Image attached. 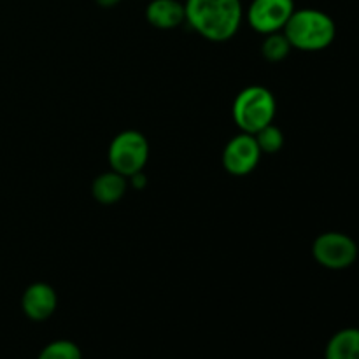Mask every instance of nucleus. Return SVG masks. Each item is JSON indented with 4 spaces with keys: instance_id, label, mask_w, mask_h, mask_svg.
Returning <instances> with one entry per match:
<instances>
[{
    "instance_id": "5",
    "label": "nucleus",
    "mask_w": 359,
    "mask_h": 359,
    "mask_svg": "<svg viewBox=\"0 0 359 359\" xmlns=\"http://www.w3.org/2000/svg\"><path fill=\"white\" fill-rule=\"evenodd\" d=\"M359 249L356 241L342 231H325L316 237L312 256L316 263L328 270H346L356 263Z\"/></svg>"
},
{
    "instance_id": "12",
    "label": "nucleus",
    "mask_w": 359,
    "mask_h": 359,
    "mask_svg": "<svg viewBox=\"0 0 359 359\" xmlns=\"http://www.w3.org/2000/svg\"><path fill=\"white\" fill-rule=\"evenodd\" d=\"M291 44L286 39L284 32H276V34H269L265 37L262 44V53L269 62L277 63L283 62L284 58H287V55L291 53Z\"/></svg>"
},
{
    "instance_id": "16",
    "label": "nucleus",
    "mask_w": 359,
    "mask_h": 359,
    "mask_svg": "<svg viewBox=\"0 0 359 359\" xmlns=\"http://www.w3.org/2000/svg\"><path fill=\"white\" fill-rule=\"evenodd\" d=\"M119 2H121V0H97L98 6L104 7V9H111V7H116Z\"/></svg>"
},
{
    "instance_id": "7",
    "label": "nucleus",
    "mask_w": 359,
    "mask_h": 359,
    "mask_svg": "<svg viewBox=\"0 0 359 359\" xmlns=\"http://www.w3.org/2000/svg\"><path fill=\"white\" fill-rule=\"evenodd\" d=\"M262 154L255 135L242 132L228 140L224 146L223 167L226 168L228 174L242 177V175L251 174L258 167Z\"/></svg>"
},
{
    "instance_id": "11",
    "label": "nucleus",
    "mask_w": 359,
    "mask_h": 359,
    "mask_svg": "<svg viewBox=\"0 0 359 359\" xmlns=\"http://www.w3.org/2000/svg\"><path fill=\"white\" fill-rule=\"evenodd\" d=\"M325 359H359V328H344L328 340Z\"/></svg>"
},
{
    "instance_id": "9",
    "label": "nucleus",
    "mask_w": 359,
    "mask_h": 359,
    "mask_svg": "<svg viewBox=\"0 0 359 359\" xmlns=\"http://www.w3.org/2000/svg\"><path fill=\"white\" fill-rule=\"evenodd\" d=\"M147 23L160 30H172L186 21L184 4L179 0H151L146 7Z\"/></svg>"
},
{
    "instance_id": "2",
    "label": "nucleus",
    "mask_w": 359,
    "mask_h": 359,
    "mask_svg": "<svg viewBox=\"0 0 359 359\" xmlns=\"http://www.w3.org/2000/svg\"><path fill=\"white\" fill-rule=\"evenodd\" d=\"M283 32L291 48L314 53L333 44L337 37V25L325 11L294 9Z\"/></svg>"
},
{
    "instance_id": "13",
    "label": "nucleus",
    "mask_w": 359,
    "mask_h": 359,
    "mask_svg": "<svg viewBox=\"0 0 359 359\" xmlns=\"http://www.w3.org/2000/svg\"><path fill=\"white\" fill-rule=\"evenodd\" d=\"M37 359H83V353L72 340H55L41 351Z\"/></svg>"
},
{
    "instance_id": "1",
    "label": "nucleus",
    "mask_w": 359,
    "mask_h": 359,
    "mask_svg": "<svg viewBox=\"0 0 359 359\" xmlns=\"http://www.w3.org/2000/svg\"><path fill=\"white\" fill-rule=\"evenodd\" d=\"M186 23L210 42H226L242 25L241 0H186Z\"/></svg>"
},
{
    "instance_id": "4",
    "label": "nucleus",
    "mask_w": 359,
    "mask_h": 359,
    "mask_svg": "<svg viewBox=\"0 0 359 359\" xmlns=\"http://www.w3.org/2000/svg\"><path fill=\"white\" fill-rule=\"evenodd\" d=\"M149 160V142L137 130H125L112 139L109 146V163L118 174L130 175L142 172Z\"/></svg>"
},
{
    "instance_id": "6",
    "label": "nucleus",
    "mask_w": 359,
    "mask_h": 359,
    "mask_svg": "<svg viewBox=\"0 0 359 359\" xmlns=\"http://www.w3.org/2000/svg\"><path fill=\"white\" fill-rule=\"evenodd\" d=\"M294 9V0H252L248 21L258 34H276L284 30Z\"/></svg>"
},
{
    "instance_id": "3",
    "label": "nucleus",
    "mask_w": 359,
    "mask_h": 359,
    "mask_svg": "<svg viewBox=\"0 0 359 359\" xmlns=\"http://www.w3.org/2000/svg\"><path fill=\"white\" fill-rule=\"evenodd\" d=\"M233 121L244 133H258L265 126L272 125L277 114V102L272 91L265 86L252 84L244 88L235 97L231 107Z\"/></svg>"
},
{
    "instance_id": "8",
    "label": "nucleus",
    "mask_w": 359,
    "mask_h": 359,
    "mask_svg": "<svg viewBox=\"0 0 359 359\" xmlns=\"http://www.w3.org/2000/svg\"><path fill=\"white\" fill-rule=\"evenodd\" d=\"M58 307V297L55 287L46 283H34L25 290L21 297V309L32 321H46L55 314Z\"/></svg>"
},
{
    "instance_id": "15",
    "label": "nucleus",
    "mask_w": 359,
    "mask_h": 359,
    "mask_svg": "<svg viewBox=\"0 0 359 359\" xmlns=\"http://www.w3.org/2000/svg\"><path fill=\"white\" fill-rule=\"evenodd\" d=\"M146 184H147V179H146V175H144V170L137 172V174L130 175L128 177V186L135 188L137 191H140V189L146 188Z\"/></svg>"
},
{
    "instance_id": "14",
    "label": "nucleus",
    "mask_w": 359,
    "mask_h": 359,
    "mask_svg": "<svg viewBox=\"0 0 359 359\" xmlns=\"http://www.w3.org/2000/svg\"><path fill=\"white\" fill-rule=\"evenodd\" d=\"M255 139L258 142V147L262 153L265 154H276L283 149L284 146V135L280 132V128H277L276 125H269L265 128L259 130L258 133H255Z\"/></svg>"
},
{
    "instance_id": "10",
    "label": "nucleus",
    "mask_w": 359,
    "mask_h": 359,
    "mask_svg": "<svg viewBox=\"0 0 359 359\" xmlns=\"http://www.w3.org/2000/svg\"><path fill=\"white\" fill-rule=\"evenodd\" d=\"M128 189V179L118 172H104L98 175L91 186V195L102 205H112L118 203L125 196Z\"/></svg>"
}]
</instances>
